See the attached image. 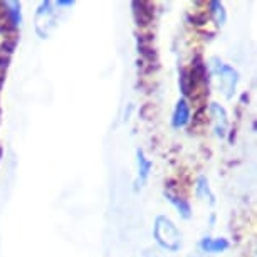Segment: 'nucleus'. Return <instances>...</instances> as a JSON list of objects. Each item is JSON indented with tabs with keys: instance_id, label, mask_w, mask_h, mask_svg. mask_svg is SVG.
<instances>
[{
	"instance_id": "nucleus-7",
	"label": "nucleus",
	"mask_w": 257,
	"mask_h": 257,
	"mask_svg": "<svg viewBox=\"0 0 257 257\" xmlns=\"http://www.w3.org/2000/svg\"><path fill=\"white\" fill-rule=\"evenodd\" d=\"M200 249L202 252H207V254H219V252H224L229 249V240L227 239H213V237H203L200 240Z\"/></svg>"
},
{
	"instance_id": "nucleus-9",
	"label": "nucleus",
	"mask_w": 257,
	"mask_h": 257,
	"mask_svg": "<svg viewBox=\"0 0 257 257\" xmlns=\"http://www.w3.org/2000/svg\"><path fill=\"white\" fill-rule=\"evenodd\" d=\"M4 9H6V16L9 19L12 29L21 26V4L19 2H4Z\"/></svg>"
},
{
	"instance_id": "nucleus-3",
	"label": "nucleus",
	"mask_w": 257,
	"mask_h": 257,
	"mask_svg": "<svg viewBox=\"0 0 257 257\" xmlns=\"http://www.w3.org/2000/svg\"><path fill=\"white\" fill-rule=\"evenodd\" d=\"M56 11L52 2H42L36 12V32L41 39H47L56 27Z\"/></svg>"
},
{
	"instance_id": "nucleus-5",
	"label": "nucleus",
	"mask_w": 257,
	"mask_h": 257,
	"mask_svg": "<svg viewBox=\"0 0 257 257\" xmlns=\"http://www.w3.org/2000/svg\"><path fill=\"white\" fill-rule=\"evenodd\" d=\"M210 113H212V118H213V124H215V133L219 135V137H225L227 126H229V119H227L225 109L222 108L220 104L212 103L210 104Z\"/></svg>"
},
{
	"instance_id": "nucleus-2",
	"label": "nucleus",
	"mask_w": 257,
	"mask_h": 257,
	"mask_svg": "<svg viewBox=\"0 0 257 257\" xmlns=\"http://www.w3.org/2000/svg\"><path fill=\"white\" fill-rule=\"evenodd\" d=\"M213 74H215L217 81H219V88L222 91V94L225 96L227 99L232 98L237 86V81H239V74L234 67L224 64L219 59H213Z\"/></svg>"
},
{
	"instance_id": "nucleus-8",
	"label": "nucleus",
	"mask_w": 257,
	"mask_h": 257,
	"mask_svg": "<svg viewBox=\"0 0 257 257\" xmlns=\"http://www.w3.org/2000/svg\"><path fill=\"white\" fill-rule=\"evenodd\" d=\"M137 160H138V178H137V188H138V187H143V183L148 180L150 170H152L153 163L145 157L143 150H138L137 152Z\"/></svg>"
},
{
	"instance_id": "nucleus-4",
	"label": "nucleus",
	"mask_w": 257,
	"mask_h": 257,
	"mask_svg": "<svg viewBox=\"0 0 257 257\" xmlns=\"http://www.w3.org/2000/svg\"><path fill=\"white\" fill-rule=\"evenodd\" d=\"M165 197H167V200L172 203L173 207L177 208L178 213L183 217V219H190V215H192V208H190V203H188L185 198L180 197L178 193L173 190L172 187H168V188H165Z\"/></svg>"
},
{
	"instance_id": "nucleus-11",
	"label": "nucleus",
	"mask_w": 257,
	"mask_h": 257,
	"mask_svg": "<svg viewBox=\"0 0 257 257\" xmlns=\"http://www.w3.org/2000/svg\"><path fill=\"white\" fill-rule=\"evenodd\" d=\"M210 14L219 26H224L225 22V11H224V6L220 2H210Z\"/></svg>"
},
{
	"instance_id": "nucleus-10",
	"label": "nucleus",
	"mask_w": 257,
	"mask_h": 257,
	"mask_svg": "<svg viewBox=\"0 0 257 257\" xmlns=\"http://www.w3.org/2000/svg\"><path fill=\"white\" fill-rule=\"evenodd\" d=\"M147 2H133V9H135V19H137V24L138 26H148L152 22V11L145 9Z\"/></svg>"
},
{
	"instance_id": "nucleus-1",
	"label": "nucleus",
	"mask_w": 257,
	"mask_h": 257,
	"mask_svg": "<svg viewBox=\"0 0 257 257\" xmlns=\"http://www.w3.org/2000/svg\"><path fill=\"white\" fill-rule=\"evenodd\" d=\"M153 237L163 249L170 252H177L182 247V232L167 215H158L155 219Z\"/></svg>"
},
{
	"instance_id": "nucleus-12",
	"label": "nucleus",
	"mask_w": 257,
	"mask_h": 257,
	"mask_svg": "<svg viewBox=\"0 0 257 257\" xmlns=\"http://www.w3.org/2000/svg\"><path fill=\"white\" fill-rule=\"evenodd\" d=\"M197 195L198 197H207L208 195V198H210V202L213 203V195L210 193V188H208V183H207V180L203 177H200L198 178V182H197Z\"/></svg>"
},
{
	"instance_id": "nucleus-6",
	"label": "nucleus",
	"mask_w": 257,
	"mask_h": 257,
	"mask_svg": "<svg viewBox=\"0 0 257 257\" xmlns=\"http://www.w3.org/2000/svg\"><path fill=\"white\" fill-rule=\"evenodd\" d=\"M188 121H190V106H188L187 99L182 98L177 103L175 109H173V116H172V124L175 128H183Z\"/></svg>"
},
{
	"instance_id": "nucleus-13",
	"label": "nucleus",
	"mask_w": 257,
	"mask_h": 257,
	"mask_svg": "<svg viewBox=\"0 0 257 257\" xmlns=\"http://www.w3.org/2000/svg\"><path fill=\"white\" fill-rule=\"evenodd\" d=\"M190 257H202V255H190Z\"/></svg>"
}]
</instances>
